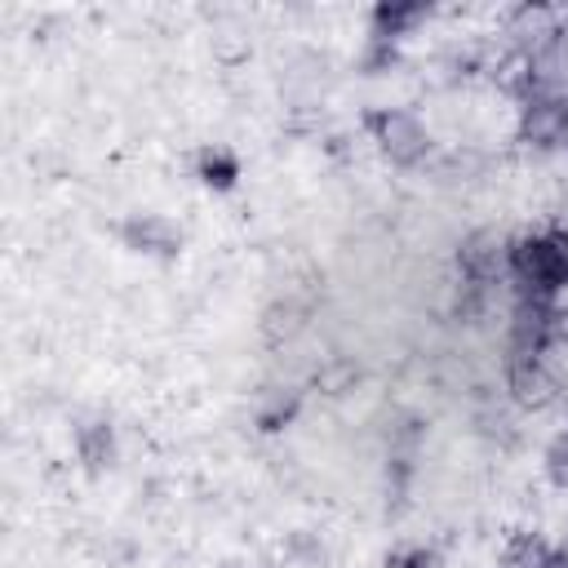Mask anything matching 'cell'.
I'll use <instances>...</instances> for the list:
<instances>
[{
	"instance_id": "1",
	"label": "cell",
	"mask_w": 568,
	"mask_h": 568,
	"mask_svg": "<svg viewBox=\"0 0 568 568\" xmlns=\"http://www.w3.org/2000/svg\"><path fill=\"white\" fill-rule=\"evenodd\" d=\"M506 280L515 297L559 302L568 293V231L541 226V231L515 235L506 248Z\"/></svg>"
},
{
	"instance_id": "2",
	"label": "cell",
	"mask_w": 568,
	"mask_h": 568,
	"mask_svg": "<svg viewBox=\"0 0 568 568\" xmlns=\"http://www.w3.org/2000/svg\"><path fill=\"white\" fill-rule=\"evenodd\" d=\"M364 133L382 151V160H390L395 169H422L430 160V151H435L430 129L408 106H373L364 115Z\"/></svg>"
},
{
	"instance_id": "3",
	"label": "cell",
	"mask_w": 568,
	"mask_h": 568,
	"mask_svg": "<svg viewBox=\"0 0 568 568\" xmlns=\"http://www.w3.org/2000/svg\"><path fill=\"white\" fill-rule=\"evenodd\" d=\"M564 346H568V311H564V302L515 297L506 355H564Z\"/></svg>"
},
{
	"instance_id": "4",
	"label": "cell",
	"mask_w": 568,
	"mask_h": 568,
	"mask_svg": "<svg viewBox=\"0 0 568 568\" xmlns=\"http://www.w3.org/2000/svg\"><path fill=\"white\" fill-rule=\"evenodd\" d=\"M506 390L519 408H550L564 395L559 355H506Z\"/></svg>"
},
{
	"instance_id": "5",
	"label": "cell",
	"mask_w": 568,
	"mask_h": 568,
	"mask_svg": "<svg viewBox=\"0 0 568 568\" xmlns=\"http://www.w3.org/2000/svg\"><path fill=\"white\" fill-rule=\"evenodd\" d=\"M497 568H568V550L555 546L550 537L532 532V528H519L501 541Z\"/></svg>"
},
{
	"instance_id": "6",
	"label": "cell",
	"mask_w": 568,
	"mask_h": 568,
	"mask_svg": "<svg viewBox=\"0 0 568 568\" xmlns=\"http://www.w3.org/2000/svg\"><path fill=\"white\" fill-rule=\"evenodd\" d=\"M120 240L133 248V253H160V257H173L182 248V235L178 226L164 217V213H133L124 226H120Z\"/></svg>"
},
{
	"instance_id": "7",
	"label": "cell",
	"mask_w": 568,
	"mask_h": 568,
	"mask_svg": "<svg viewBox=\"0 0 568 568\" xmlns=\"http://www.w3.org/2000/svg\"><path fill=\"white\" fill-rule=\"evenodd\" d=\"M75 457L84 462V470H106L115 462V435H111V422H84L75 426Z\"/></svg>"
},
{
	"instance_id": "8",
	"label": "cell",
	"mask_w": 568,
	"mask_h": 568,
	"mask_svg": "<svg viewBox=\"0 0 568 568\" xmlns=\"http://www.w3.org/2000/svg\"><path fill=\"white\" fill-rule=\"evenodd\" d=\"M195 178L209 191H231L240 182V155L231 146H204L200 160H195Z\"/></svg>"
},
{
	"instance_id": "9",
	"label": "cell",
	"mask_w": 568,
	"mask_h": 568,
	"mask_svg": "<svg viewBox=\"0 0 568 568\" xmlns=\"http://www.w3.org/2000/svg\"><path fill=\"white\" fill-rule=\"evenodd\" d=\"M541 470H546L550 488L568 493V426L546 444V453H541Z\"/></svg>"
},
{
	"instance_id": "10",
	"label": "cell",
	"mask_w": 568,
	"mask_h": 568,
	"mask_svg": "<svg viewBox=\"0 0 568 568\" xmlns=\"http://www.w3.org/2000/svg\"><path fill=\"white\" fill-rule=\"evenodd\" d=\"M386 568H444L439 550L426 546V541H408V546H395L386 555Z\"/></svg>"
}]
</instances>
